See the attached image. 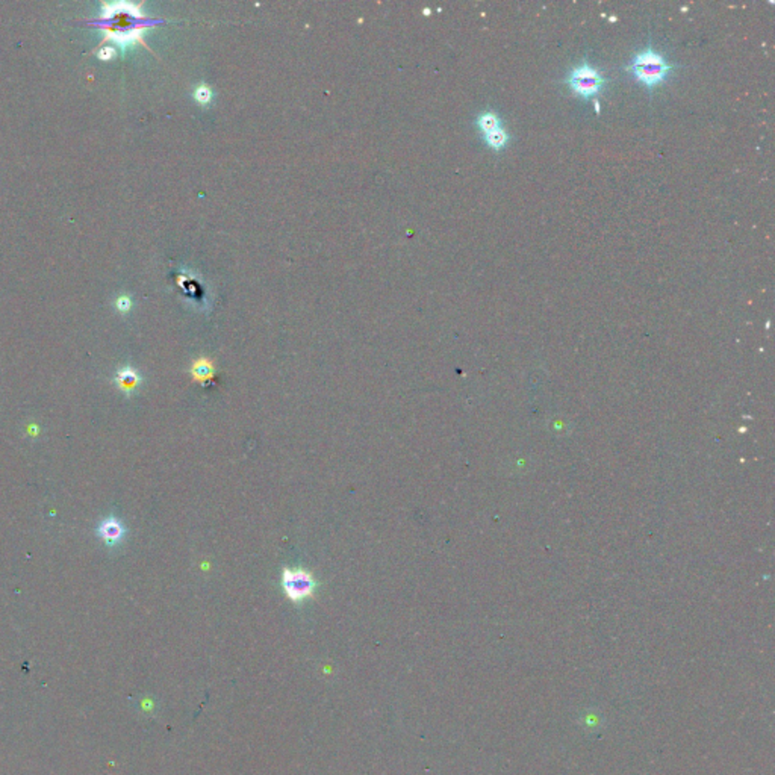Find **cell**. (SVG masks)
<instances>
[{"label": "cell", "instance_id": "1", "mask_svg": "<svg viewBox=\"0 0 775 775\" xmlns=\"http://www.w3.org/2000/svg\"><path fill=\"white\" fill-rule=\"evenodd\" d=\"M140 5H132L126 2H117V3H105L102 2V17L93 20H84L85 26H91V28H99L105 32V37L102 38L99 46L91 50V53L100 50V47L106 41H117L119 44H128V43H141L142 46H146V43L142 41L141 33L144 29L151 28L161 23V20L147 19L141 14ZM147 47V46H146Z\"/></svg>", "mask_w": 775, "mask_h": 775}, {"label": "cell", "instance_id": "2", "mask_svg": "<svg viewBox=\"0 0 775 775\" xmlns=\"http://www.w3.org/2000/svg\"><path fill=\"white\" fill-rule=\"evenodd\" d=\"M680 66L671 64L662 53L653 49L652 40L648 43V47L642 52H639L638 55L631 59L630 64L626 67L630 71L639 84L648 88V91H654L661 84H663L668 77H670L671 71L679 68Z\"/></svg>", "mask_w": 775, "mask_h": 775}, {"label": "cell", "instance_id": "3", "mask_svg": "<svg viewBox=\"0 0 775 775\" xmlns=\"http://www.w3.org/2000/svg\"><path fill=\"white\" fill-rule=\"evenodd\" d=\"M564 82L575 96L587 100L595 99L604 88V85L609 82V79L600 70L591 66V62L585 58L580 66H577L569 71Z\"/></svg>", "mask_w": 775, "mask_h": 775}, {"label": "cell", "instance_id": "4", "mask_svg": "<svg viewBox=\"0 0 775 775\" xmlns=\"http://www.w3.org/2000/svg\"><path fill=\"white\" fill-rule=\"evenodd\" d=\"M282 587L291 601L300 603L314 595L317 582L305 569L285 568L282 573Z\"/></svg>", "mask_w": 775, "mask_h": 775}, {"label": "cell", "instance_id": "5", "mask_svg": "<svg viewBox=\"0 0 775 775\" xmlns=\"http://www.w3.org/2000/svg\"><path fill=\"white\" fill-rule=\"evenodd\" d=\"M124 533L126 532H124L123 524L117 518H112V516L111 518L103 520L99 524V527H97V534H99L100 539L110 547L119 544V542L123 539Z\"/></svg>", "mask_w": 775, "mask_h": 775}, {"label": "cell", "instance_id": "6", "mask_svg": "<svg viewBox=\"0 0 775 775\" xmlns=\"http://www.w3.org/2000/svg\"><path fill=\"white\" fill-rule=\"evenodd\" d=\"M141 382L140 374L132 370V368H123L117 373V376H115V383H117L119 388L126 391V393H130V391L135 389Z\"/></svg>", "mask_w": 775, "mask_h": 775}, {"label": "cell", "instance_id": "7", "mask_svg": "<svg viewBox=\"0 0 775 775\" xmlns=\"http://www.w3.org/2000/svg\"><path fill=\"white\" fill-rule=\"evenodd\" d=\"M476 123H477V128L482 130L483 135L502 128L500 115H498L497 112H492V111H485V112L480 114Z\"/></svg>", "mask_w": 775, "mask_h": 775}, {"label": "cell", "instance_id": "8", "mask_svg": "<svg viewBox=\"0 0 775 775\" xmlns=\"http://www.w3.org/2000/svg\"><path fill=\"white\" fill-rule=\"evenodd\" d=\"M483 140L492 150L500 151L502 149L506 147L507 141H509V133H507L503 128H500V129L486 133V135H483Z\"/></svg>", "mask_w": 775, "mask_h": 775}, {"label": "cell", "instance_id": "9", "mask_svg": "<svg viewBox=\"0 0 775 775\" xmlns=\"http://www.w3.org/2000/svg\"><path fill=\"white\" fill-rule=\"evenodd\" d=\"M191 373L193 376L197 379V380H206L209 377H212L213 374V367L212 363L208 359H199L193 363L191 367Z\"/></svg>", "mask_w": 775, "mask_h": 775}, {"label": "cell", "instance_id": "10", "mask_svg": "<svg viewBox=\"0 0 775 775\" xmlns=\"http://www.w3.org/2000/svg\"><path fill=\"white\" fill-rule=\"evenodd\" d=\"M195 99H197L200 103H208L211 100V90L208 86H199L197 91H195Z\"/></svg>", "mask_w": 775, "mask_h": 775}, {"label": "cell", "instance_id": "11", "mask_svg": "<svg viewBox=\"0 0 775 775\" xmlns=\"http://www.w3.org/2000/svg\"><path fill=\"white\" fill-rule=\"evenodd\" d=\"M111 57H114V49L111 47H106L103 50H99V58L102 61H108Z\"/></svg>", "mask_w": 775, "mask_h": 775}, {"label": "cell", "instance_id": "12", "mask_svg": "<svg viewBox=\"0 0 775 775\" xmlns=\"http://www.w3.org/2000/svg\"><path fill=\"white\" fill-rule=\"evenodd\" d=\"M129 308H130V301H129V299L123 297V299L119 300V309H120V310H128Z\"/></svg>", "mask_w": 775, "mask_h": 775}, {"label": "cell", "instance_id": "13", "mask_svg": "<svg viewBox=\"0 0 775 775\" xmlns=\"http://www.w3.org/2000/svg\"><path fill=\"white\" fill-rule=\"evenodd\" d=\"M594 103H595V111H596V114H600V102H599V99H594Z\"/></svg>", "mask_w": 775, "mask_h": 775}]
</instances>
